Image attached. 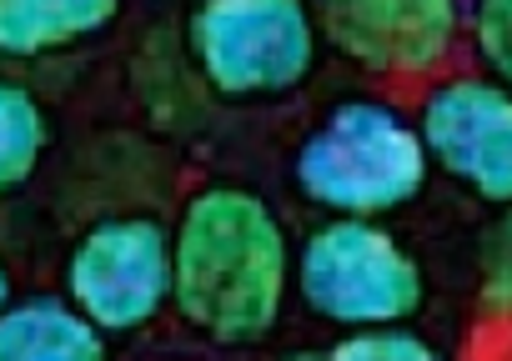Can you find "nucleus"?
Returning <instances> with one entry per match:
<instances>
[{
	"mask_svg": "<svg viewBox=\"0 0 512 361\" xmlns=\"http://www.w3.org/2000/svg\"><path fill=\"white\" fill-rule=\"evenodd\" d=\"M297 296L342 331L412 321L427 306V271L377 216H332L297 251Z\"/></svg>",
	"mask_w": 512,
	"mask_h": 361,
	"instance_id": "20e7f679",
	"label": "nucleus"
},
{
	"mask_svg": "<svg viewBox=\"0 0 512 361\" xmlns=\"http://www.w3.org/2000/svg\"><path fill=\"white\" fill-rule=\"evenodd\" d=\"M322 41L367 76H432L452 56L462 0H312Z\"/></svg>",
	"mask_w": 512,
	"mask_h": 361,
	"instance_id": "0eeeda50",
	"label": "nucleus"
},
{
	"mask_svg": "<svg viewBox=\"0 0 512 361\" xmlns=\"http://www.w3.org/2000/svg\"><path fill=\"white\" fill-rule=\"evenodd\" d=\"M186 56L211 96L272 101L312 81L322 26L312 0H196L186 16Z\"/></svg>",
	"mask_w": 512,
	"mask_h": 361,
	"instance_id": "7ed1b4c3",
	"label": "nucleus"
},
{
	"mask_svg": "<svg viewBox=\"0 0 512 361\" xmlns=\"http://www.w3.org/2000/svg\"><path fill=\"white\" fill-rule=\"evenodd\" d=\"M66 296L106 331L126 336L171 306V231L156 216H106L66 256Z\"/></svg>",
	"mask_w": 512,
	"mask_h": 361,
	"instance_id": "39448f33",
	"label": "nucleus"
},
{
	"mask_svg": "<svg viewBox=\"0 0 512 361\" xmlns=\"http://www.w3.org/2000/svg\"><path fill=\"white\" fill-rule=\"evenodd\" d=\"M467 36H472L477 66L497 76L502 86H512V0H472Z\"/></svg>",
	"mask_w": 512,
	"mask_h": 361,
	"instance_id": "ddd939ff",
	"label": "nucleus"
},
{
	"mask_svg": "<svg viewBox=\"0 0 512 361\" xmlns=\"http://www.w3.org/2000/svg\"><path fill=\"white\" fill-rule=\"evenodd\" d=\"M477 306L482 316L512 326V206L477 241Z\"/></svg>",
	"mask_w": 512,
	"mask_h": 361,
	"instance_id": "f8f14e48",
	"label": "nucleus"
},
{
	"mask_svg": "<svg viewBox=\"0 0 512 361\" xmlns=\"http://www.w3.org/2000/svg\"><path fill=\"white\" fill-rule=\"evenodd\" d=\"M106 331L66 296H26L0 311V361H101Z\"/></svg>",
	"mask_w": 512,
	"mask_h": 361,
	"instance_id": "6e6552de",
	"label": "nucleus"
},
{
	"mask_svg": "<svg viewBox=\"0 0 512 361\" xmlns=\"http://www.w3.org/2000/svg\"><path fill=\"white\" fill-rule=\"evenodd\" d=\"M292 176L297 191L332 216H392L427 191L432 151L422 126L397 106L352 96L302 141Z\"/></svg>",
	"mask_w": 512,
	"mask_h": 361,
	"instance_id": "f03ea898",
	"label": "nucleus"
},
{
	"mask_svg": "<svg viewBox=\"0 0 512 361\" xmlns=\"http://www.w3.org/2000/svg\"><path fill=\"white\" fill-rule=\"evenodd\" d=\"M332 361H432L437 346L407 326V321H377V326H347L332 346Z\"/></svg>",
	"mask_w": 512,
	"mask_h": 361,
	"instance_id": "9b49d317",
	"label": "nucleus"
},
{
	"mask_svg": "<svg viewBox=\"0 0 512 361\" xmlns=\"http://www.w3.org/2000/svg\"><path fill=\"white\" fill-rule=\"evenodd\" d=\"M432 161L477 201L512 206V86L497 76H442L417 106Z\"/></svg>",
	"mask_w": 512,
	"mask_h": 361,
	"instance_id": "423d86ee",
	"label": "nucleus"
},
{
	"mask_svg": "<svg viewBox=\"0 0 512 361\" xmlns=\"http://www.w3.org/2000/svg\"><path fill=\"white\" fill-rule=\"evenodd\" d=\"M126 0H0V56L36 61L116 26Z\"/></svg>",
	"mask_w": 512,
	"mask_h": 361,
	"instance_id": "1a4fd4ad",
	"label": "nucleus"
},
{
	"mask_svg": "<svg viewBox=\"0 0 512 361\" xmlns=\"http://www.w3.org/2000/svg\"><path fill=\"white\" fill-rule=\"evenodd\" d=\"M46 146H51L46 106L36 101L31 86L0 76V196L21 191L36 176Z\"/></svg>",
	"mask_w": 512,
	"mask_h": 361,
	"instance_id": "9d476101",
	"label": "nucleus"
},
{
	"mask_svg": "<svg viewBox=\"0 0 512 361\" xmlns=\"http://www.w3.org/2000/svg\"><path fill=\"white\" fill-rule=\"evenodd\" d=\"M11 306V271H6V261H0V311Z\"/></svg>",
	"mask_w": 512,
	"mask_h": 361,
	"instance_id": "4468645a",
	"label": "nucleus"
},
{
	"mask_svg": "<svg viewBox=\"0 0 512 361\" xmlns=\"http://www.w3.org/2000/svg\"><path fill=\"white\" fill-rule=\"evenodd\" d=\"M297 286V251L267 196L201 186L171 226V306L211 346L267 341Z\"/></svg>",
	"mask_w": 512,
	"mask_h": 361,
	"instance_id": "f257e3e1",
	"label": "nucleus"
}]
</instances>
